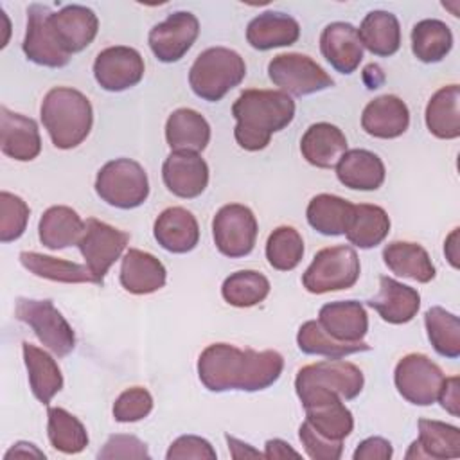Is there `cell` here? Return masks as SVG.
Wrapping results in <instances>:
<instances>
[{
	"instance_id": "5b68a950",
	"label": "cell",
	"mask_w": 460,
	"mask_h": 460,
	"mask_svg": "<svg viewBox=\"0 0 460 460\" xmlns=\"http://www.w3.org/2000/svg\"><path fill=\"white\" fill-rule=\"evenodd\" d=\"M95 192L110 207L137 208L149 196L147 172L131 158L110 160L97 172Z\"/></svg>"
},
{
	"instance_id": "9f6ffc18",
	"label": "cell",
	"mask_w": 460,
	"mask_h": 460,
	"mask_svg": "<svg viewBox=\"0 0 460 460\" xmlns=\"http://www.w3.org/2000/svg\"><path fill=\"white\" fill-rule=\"evenodd\" d=\"M444 253L453 268H458V228H455L444 244Z\"/></svg>"
},
{
	"instance_id": "83f0119b",
	"label": "cell",
	"mask_w": 460,
	"mask_h": 460,
	"mask_svg": "<svg viewBox=\"0 0 460 460\" xmlns=\"http://www.w3.org/2000/svg\"><path fill=\"white\" fill-rule=\"evenodd\" d=\"M383 160L368 149H347L336 164L340 183L352 190H376L385 181Z\"/></svg>"
},
{
	"instance_id": "d6a6232c",
	"label": "cell",
	"mask_w": 460,
	"mask_h": 460,
	"mask_svg": "<svg viewBox=\"0 0 460 460\" xmlns=\"http://www.w3.org/2000/svg\"><path fill=\"white\" fill-rule=\"evenodd\" d=\"M83 230L84 221L66 205L49 207L38 223V237L49 250H63L77 244Z\"/></svg>"
},
{
	"instance_id": "277c9868",
	"label": "cell",
	"mask_w": 460,
	"mask_h": 460,
	"mask_svg": "<svg viewBox=\"0 0 460 460\" xmlns=\"http://www.w3.org/2000/svg\"><path fill=\"white\" fill-rule=\"evenodd\" d=\"M244 75L246 65L241 54L226 47H210L194 59L189 70V84L199 99L217 102L239 86Z\"/></svg>"
},
{
	"instance_id": "6da1fadb",
	"label": "cell",
	"mask_w": 460,
	"mask_h": 460,
	"mask_svg": "<svg viewBox=\"0 0 460 460\" xmlns=\"http://www.w3.org/2000/svg\"><path fill=\"white\" fill-rule=\"evenodd\" d=\"M284 358L277 350L239 349L232 343H212L198 358V376L210 392H259L280 377Z\"/></svg>"
},
{
	"instance_id": "9c48e42d",
	"label": "cell",
	"mask_w": 460,
	"mask_h": 460,
	"mask_svg": "<svg viewBox=\"0 0 460 460\" xmlns=\"http://www.w3.org/2000/svg\"><path fill=\"white\" fill-rule=\"evenodd\" d=\"M268 75L288 95H311L334 84L332 77L309 56L298 52L279 54L268 63Z\"/></svg>"
},
{
	"instance_id": "f546056e",
	"label": "cell",
	"mask_w": 460,
	"mask_h": 460,
	"mask_svg": "<svg viewBox=\"0 0 460 460\" xmlns=\"http://www.w3.org/2000/svg\"><path fill=\"white\" fill-rule=\"evenodd\" d=\"M165 142L171 151H203L210 142V124L192 108L174 110L165 122Z\"/></svg>"
},
{
	"instance_id": "c3c4849f",
	"label": "cell",
	"mask_w": 460,
	"mask_h": 460,
	"mask_svg": "<svg viewBox=\"0 0 460 460\" xmlns=\"http://www.w3.org/2000/svg\"><path fill=\"white\" fill-rule=\"evenodd\" d=\"M165 458L167 460H185V458L216 460L217 453L207 438L198 435H181L169 446Z\"/></svg>"
},
{
	"instance_id": "f5cc1de1",
	"label": "cell",
	"mask_w": 460,
	"mask_h": 460,
	"mask_svg": "<svg viewBox=\"0 0 460 460\" xmlns=\"http://www.w3.org/2000/svg\"><path fill=\"white\" fill-rule=\"evenodd\" d=\"M264 458L279 460V458H300V453L295 451L286 440L282 438H270L264 444Z\"/></svg>"
},
{
	"instance_id": "30bf717a",
	"label": "cell",
	"mask_w": 460,
	"mask_h": 460,
	"mask_svg": "<svg viewBox=\"0 0 460 460\" xmlns=\"http://www.w3.org/2000/svg\"><path fill=\"white\" fill-rule=\"evenodd\" d=\"M128 243V232L115 228L95 217H88L84 221V230L79 237L77 246L99 286L104 284L108 270L115 264V261L120 259Z\"/></svg>"
},
{
	"instance_id": "4fadbf2b",
	"label": "cell",
	"mask_w": 460,
	"mask_h": 460,
	"mask_svg": "<svg viewBox=\"0 0 460 460\" xmlns=\"http://www.w3.org/2000/svg\"><path fill=\"white\" fill-rule=\"evenodd\" d=\"M365 385L359 367L341 359H327L302 367L295 377V392L307 388H325L341 399H356Z\"/></svg>"
},
{
	"instance_id": "f35d334b",
	"label": "cell",
	"mask_w": 460,
	"mask_h": 460,
	"mask_svg": "<svg viewBox=\"0 0 460 460\" xmlns=\"http://www.w3.org/2000/svg\"><path fill=\"white\" fill-rule=\"evenodd\" d=\"M453 47V32L449 25L437 18H426L411 29V52L422 63L442 61Z\"/></svg>"
},
{
	"instance_id": "603a6c76",
	"label": "cell",
	"mask_w": 460,
	"mask_h": 460,
	"mask_svg": "<svg viewBox=\"0 0 460 460\" xmlns=\"http://www.w3.org/2000/svg\"><path fill=\"white\" fill-rule=\"evenodd\" d=\"M318 323L338 341H363L368 331V314L358 300H338L323 304L318 311Z\"/></svg>"
},
{
	"instance_id": "1f68e13d",
	"label": "cell",
	"mask_w": 460,
	"mask_h": 460,
	"mask_svg": "<svg viewBox=\"0 0 460 460\" xmlns=\"http://www.w3.org/2000/svg\"><path fill=\"white\" fill-rule=\"evenodd\" d=\"M424 120L428 131L442 140L460 137V86L447 84L438 88L428 101Z\"/></svg>"
},
{
	"instance_id": "db71d44e",
	"label": "cell",
	"mask_w": 460,
	"mask_h": 460,
	"mask_svg": "<svg viewBox=\"0 0 460 460\" xmlns=\"http://www.w3.org/2000/svg\"><path fill=\"white\" fill-rule=\"evenodd\" d=\"M225 440H226V444H228V449H230L232 458H235V460L264 456V453H261V451L253 449L250 444H246V442H243V440H239V438H235V437L228 435V433L225 435Z\"/></svg>"
},
{
	"instance_id": "60d3db41",
	"label": "cell",
	"mask_w": 460,
	"mask_h": 460,
	"mask_svg": "<svg viewBox=\"0 0 460 460\" xmlns=\"http://www.w3.org/2000/svg\"><path fill=\"white\" fill-rule=\"evenodd\" d=\"M47 435L50 446L65 455H77L88 446V433L83 422L59 406L47 410Z\"/></svg>"
},
{
	"instance_id": "9a60e30c",
	"label": "cell",
	"mask_w": 460,
	"mask_h": 460,
	"mask_svg": "<svg viewBox=\"0 0 460 460\" xmlns=\"http://www.w3.org/2000/svg\"><path fill=\"white\" fill-rule=\"evenodd\" d=\"M144 58L133 47L115 45L101 50L93 61V77L106 92H124L144 77Z\"/></svg>"
},
{
	"instance_id": "e0dca14e",
	"label": "cell",
	"mask_w": 460,
	"mask_h": 460,
	"mask_svg": "<svg viewBox=\"0 0 460 460\" xmlns=\"http://www.w3.org/2000/svg\"><path fill=\"white\" fill-rule=\"evenodd\" d=\"M49 25L66 54L84 50L95 40L99 31L97 14L90 7L79 4H70L58 13H50Z\"/></svg>"
},
{
	"instance_id": "f907efd6",
	"label": "cell",
	"mask_w": 460,
	"mask_h": 460,
	"mask_svg": "<svg viewBox=\"0 0 460 460\" xmlns=\"http://www.w3.org/2000/svg\"><path fill=\"white\" fill-rule=\"evenodd\" d=\"M394 455L392 444L383 437H368L361 440L352 455L354 460H390Z\"/></svg>"
},
{
	"instance_id": "52a82bcc",
	"label": "cell",
	"mask_w": 460,
	"mask_h": 460,
	"mask_svg": "<svg viewBox=\"0 0 460 460\" xmlns=\"http://www.w3.org/2000/svg\"><path fill=\"white\" fill-rule=\"evenodd\" d=\"M14 316L27 323L36 338L56 356H68L75 347V334L65 316L54 307L52 300H36L20 296L14 305Z\"/></svg>"
},
{
	"instance_id": "7a4b0ae2",
	"label": "cell",
	"mask_w": 460,
	"mask_h": 460,
	"mask_svg": "<svg viewBox=\"0 0 460 460\" xmlns=\"http://www.w3.org/2000/svg\"><path fill=\"white\" fill-rule=\"evenodd\" d=\"M234 137L244 151L264 149L295 119V101L282 90H244L232 104Z\"/></svg>"
},
{
	"instance_id": "b9f144b4",
	"label": "cell",
	"mask_w": 460,
	"mask_h": 460,
	"mask_svg": "<svg viewBox=\"0 0 460 460\" xmlns=\"http://www.w3.org/2000/svg\"><path fill=\"white\" fill-rule=\"evenodd\" d=\"M424 325L437 354L449 359L460 356V320L456 314L433 305L424 313Z\"/></svg>"
},
{
	"instance_id": "ee69618b",
	"label": "cell",
	"mask_w": 460,
	"mask_h": 460,
	"mask_svg": "<svg viewBox=\"0 0 460 460\" xmlns=\"http://www.w3.org/2000/svg\"><path fill=\"white\" fill-rule=\"evenodd\" d=\"M304 257V239L289 225L277 226L266 241V259L273 270L291 271Z\"/></svg>"
},
{
	"instance_id": "f1b7e54d",
	"label": "cell",
	"mask_w": 460,
	"mask_h": 460,
	"mask_svg": "<svg viewBox=\"0 0 460 460\" xmlns=\"http://www.w3.org/2000/svg\"><path fill=\"white\" fill-rule=\"evenodd\" d=\"M300 38L298 22L280 11H266L255 16L246 27V41L255 50L289 47Z\"/></svg>"
},
{
	"instance_id": "484cf974",
	"label": "cell",
	"mask_w": 460,
	"mask_h": 460,
	"mask_svg": "<svg viewBox=\"0 0 460 460\" xmlns=\"http://www.w3.org/2000/svg\"><path fill=\"white\" fill-rule=\"evenodd\" d=\"M165 266L149 252L129 248L120 262V284L131 295H149L165 286Z\"/></svg>"
},
{
	"instance_id": "e575fe53",
	"label": "cell",
	"mask_w": 460,
	"mask_h": 460,
	"mask_svg": "<svg viewBox=\"0 0 460 460\" xmlns=\"http://www.w3.org/2000/svg\"><path fill=\"white\" fill-rule=\"evenodd\" d=\"M358 36L361 45L374 56L388 58L401 47V25L397 16L390 11H370L363 18Z\"/></svg>"
},
{
	"instance_id": "cb8c5ba5",
	"label": "cell",
	"mask_w": 460,
	"mask_h": 460,
	"mask_svg": "<svg viewBox=\"0 0 460 460\" xmlns=\"http://www.w3.org/2000/svg\"><path fill=\"white\" fill-rule=\"evenodd\" d=\"M156 243L171 253H187L199 241V225L194 214L183 207H169L158 214L153 225Z\"/></svg>"
},
{
	"instance_id": "ab89813d",
	"label": "cell",
	"mask_w": 460,
	"mask_h": 460,
	"mask_svg": "<svg viewBox=\"0 0 460 460\" xmlns=\"http://www.w3.org/2000/svg\"><path fill=\"white\" fill-rule=\"evenodd\" d=\"M296 345L304 354L325 356L329 359H340L349 354L370 350V345L365 341L347 343V341H338V340L331 338L322 329L318 320H307L300 325V329L296 332Z\"/></svg>"
},
{
	"instance_id": "f6af8a7d",
	"label": "cell",
	"mask_w": 460,
	"mask_h": 460,
	"mask_svg": "<svg viewBox=\"0 0 460 460\" xmlns=\"http://www.w3.org/2000/svg\"><path fill=\"white\" fill-rule=\"evenodd\" d=\"M31 208L16 194L7 190L0 192V241L11 243L22 237L27 228Z\"/></svg>"
},
{
	"instance_id": "d4e9b609",
	"label": "cell",
	"mask_w": 460,
	"mask_h": 460,
	"mask_svg": "<svg viewBox=\"0 0 460 460\" xmlns=\"http://www.w3.org/2000/svg\"><path fill=\"white\" fill-rule=\"evenodd\" d=\"M419 437L411 442L406 451V458H458L460 456V429L453 424L435 420V419H419Z\"/></svg>"
},
{
	"instance_id": "ba28073f",
	"label": "cell",
	"mask_w": 460,
	"mask_h": 460,
	"mask_svg": "<svg viewBox=\"0 0 460 460\" xmlns=\"http://www.w3.org/2000/svg\"><path fill=\"white\" fill-rule=\"evenodd\" d=\"M296 395L305 410V422L320 437L343 442L352 433L354 417L338 394L325 388H307Z\"/></svg>"
},
{
	"instance_id": "11a10c76",
	"label": "cell",
	"mask_w": 460,
	"mask_h": 460,
	"mask_svg": "<svg viewBox=\"0 0 460 460\" xmlns=\"http://www.w3.org/2000/svg\"><path fill=\"white\" fill-rule=\"evenodd\" d=\"M13 456H38V458H45V453L40 451L34 444L31 442H16L13 444V447L5 453V460L13 458Z\"/></svg>"
},
{
	"instance_id": "ffe728a7",
	"label": "cell",
	"mask_w": 460,
	"mask_h": 460,
	"mask_svg": "<svg viewBox=\"0 0 460 460\" xmlns=\"http://www.w3.org/2000/svg\"><path fill=\"white\" fill-rule=\"evenodd\" d=\"M367 305L376 309L379 316L394 325L408 323L415 318L420 307V295L415 288L406 286L392 277H379V291L365 300Z\"/></svg>"
},
{
	"instance_id": "4316f807",
	"label": "cell",
	"mask_w": 460,
	"mask_h": 460,
	"mask_svg": "<svg viewBox=\"0 0 460 460\" xmlns=\"http://www.w3.org/2000/svg\"><path fill=\"white\" fill-rule=\"evenodd\" d=\"M347 151V137L331 122L311 124L300 138V153L307 164L318 169L336 167Z\"/></svg>"
},
{
	"instance_id": "7c38bea8",
	"label": "cell",
	"mask_w": 460,
	"mask_h": 460,
	"mask_svg": "<svg viewBox=\"0 0 460 460\" xmlns=\"http://www.w3.org/2000/svg\"><path fill=\"white\" fill-rule=\"evenodd\" d=\"M257 232L255 214L241 203L223 205L212 219L214 244L230 259L248 255L255 246Z\"/></svg>"
},
{
	"instance_id": "836d02e7",
	"label": "cell",
	"mask_w": 460,
	"mask_h": 460,
	"mask_svg": "<svg viewBox=\"0 0 460 460\" xmlns=\"http://www.w3.org/2000/svg\"><path fill=\"white\" fill-rule=\"evenodd\" d=\"M383 261L399 277L428 284L435 279V266L428 252L411 241H392L383 248Z\"/></svg>"
},
{
	"instance_id": "d590c367",
	"label": "cell",
	"mask_w": 460,
	"mask_h": 460,
	"mask_svg": "<svg viewBox=\"0 0 460 460\" xmlns=\"http://www.w3.org/2000/svg\"><path fill=\"white\" fill-rule=\"evenodd\" d=\"M388 232L390 217L383 207L370 203L354 205L349 225L345 228V235L350 244L361 250L376 248L385 241Z\"/></svg>"
},
{
	"instance_id": "3957f363",
	"label": "cell",
	"mask_w": 460,
	"mask_h": 460,
	"mask_svg": "<svg viewBox=\"0 0 460 460\" xmlns=\"http://www.w3.org/2000/svg\"><path fill=\"white\" fill-rule=\"evenodd\" d=\"M40 117L58 149H72L86 140L93 124L90 99L75 88H50L40 106Z\"/></svg>"
},
{
	"instance_id": "7bdbcfd3",
	"label": "cell",
	"mask_w": 460,
	"mask_h": 460,
	"mask_svg": "<svg viewBox=\"0 0 460 460\" xmlns=\"http://www.w3.org/2000/svg\"><path fill=\"white\" fill-rule=\"evenodd\" d=\"M270 293V280L255 270H239L230 273L221 286V295L234 307H253Z\"/></svg>"
},
{
	"instance_id": "8fae6325",
	"label": "cell",
	"mask_w": 460,
	"mask_h": 460,
	"mask_svg": "<svg viewBox=\"0 0 460 460\" xmlns=\"http://www.w3.org/2000/svg\"><path fill=\"white\" fill-rule=\"evenodd\" d=\"M446 376L426 354L411 352L402 356L394 370L397 392L411 404L429 406L438 399Z\"/></svg>"
},
{
	"instance_id": "4dcf8cb0",
	"label": "cell",
	"mask_w": 460,
	"mask_h": 460,
	"mask_svg": "<svg viewBox=\"0 0 460 460\" xmlns=\"http://www.w3.org/2000/svg\"><path fill=\"white\" fill-rule=\"evenodd\" d=\"M22 352L32 395L40 402L49 404L52 397L63 388V374L56 359L47 350L29 341L22 343Z\"/></svg>"
},
{
	"instance_id": "bcb514c9",
	"label": "cell",
	"mask_w": 460,
	"mask_h": 460,
	"mask_svg": "<svg viewBox=\"0 0 460 460\" xmlns=\"http://www.w3.org/2000/svg\"><path fill=\"white\" fill-rule=\"evenodd\" d=\"M153 410V395L144 386L124 390L113 402V419L117 422H137L146 419Z\"/></svg>"
},
{
	"instance_id": "44dd1931",
	"label": "cell",
	"mask_w": 460,
	"mask_h": 460,
	"mask_svg": "<svg viewBox=\"0 0 460 460\" xmlns=\"http://www.w3.org/2000/svg\"><path fill=\"white\" fill-rule=\"evenodd\" d=\"M410 126V110L406 102L392 93L372 99L361 113V128L374 138H397Z\"/></svg>"
},
{
	"instance_id": "816d5d0a",
	"label": "cell",
	"mask_w": 460,
	"mask_h": 460,
	"mask_svg": "<svg viewBox=\"0 0 460 460\" xmlns=\"http://www.w3.org/2000/svg\"><path fill=\"white\" fill-rule=\"evenodd\" d=\"M460 379L458 376H451V377H446L444 383H442V388H440V394H438V402L440 406L449 411L453 417H458V406H460Z\"/></svg>"
},
{
	"instance_id": "8992f818",
	"label": "cell",
	"mask_w": 460,
	"mask_h": 460,
	"mask_svg": "<svg viewBox=\"0 0 460 460\" xmlns=\"http://www.w3.org/2000/svg\"><path fill=\"white\" fill-rule=\"evenodd\" d=\"M361 273L356 250L349 244L322 248L302 275L304 288L313 295L352 288Z\"/></svg>"
},
{
	"instance_id": "ac0fdd59",
	"label": "cell",
	"mask_w": 460,
	"mask_h": 460,
	"mask_svg": "<svg viewBox=\"0 0 460 460\" xmlns=\"http://www.w3.org/2000/svg\"><path fill=\"white\" fill-rule=\"evenodd\" d=\"M162 180L178 198H198L208 185V165L199 153L171 151L162 165Z\"/></svg>"
},
{
	"instance_id": "2e32d148",
	"label": "cell",
	"mask_w": 460,
	"mask_h": 460,
	"mask_svg": "<svg viewBox=\"0 0 460 460\" xmlns=\"http://www.w3.org/2000/svg\"><path fill=\"white\" fill-rule=\"evenodd\" d=\"M50 13L52 11L45 4H31L27 7V31H25L22 49L29 61L40 66L61 68L68 65L70 54H66L59 47L58 40L50 31V25H49Z\"/></svg>"
},
{
	"instance_id": "681fc988",
	"label": "cell",
	"mask_w": 460,
	"mask_h": 460,
	"mask_svg": "<svg viewBox=\"0 0 460 460\" xmlns=\"http://www.w3.org/2000/svg\"><path fill=\"white\" fill-rule=\"evenodd\" d=\"M298 438L313 460H338L343 453V442H332L320 437L305 420L298 428Z\"/></svg>"
},
{
	"instance_id": "8d00e7d4",
	"label": "cell",
	"mask_w": 460,
	"mask_h": 460,
	"mask_svg": "<svg viewBox=\"0 0 460 460\" xmlns=\"http://www.w3.org/2000/svg\"><path fill=\"white\" fill-rule=\"evenodd\" d=\"M20 262L29 273L47 280L65 282V284H81V282L97 284L95 277L92 275L86 264L58 259L52 255H43L38 252H22Z\"/></svg>"
},
{
	"instance_id": "d6986e66",
	"label": "cell",
	"mask_w": 460,
	"mask_h": 460,
	"mask_svg": "<svg viewBox=\"0 0 460 460\" xmlns=\"http://www.w3.org/2000/svg\"><path fill=\"white\" fill-rule=\"evenodd\" d=\"M0 149L18 162H31L41 151V137L34 119L0 108Z\"/></svg>"
},
{
	"instance_id": "74e56055",
	"label": "cell",
	"mask_w": 460,
	"mask_h": 460,
	"mask_svg": "<svg viewBox=\"0 0 460 460\" xmlns=\"http://www.w3.org/2000/svg\"><path fill=\"white\" fill-rule=\"evenodd\" d=\"M354 205L334 194H316L311 198L305 217L322 235H341L349 225Z\"/></svg>"
},
{
	"instance_id": "5bb4252c",
	"label": "cell",
	"mask_w": 460,
	"mask_h": 460,
	"mask_svg": "<svg viewBox=\"0 0 460 460\" xmlns=\"http://www.w3.org/2000/svg\"><path fill=\"white\" fill-rule=\"evenodd\" d=\"M198 34V18L189 11H176L149 31L147 43L158 61L176 63L190 50Z\"/></svg>"
},
{
	"instance_id": "7dc6e473",
	"label": "cell",
	"mask_w": 460,
	"mask_h": 460,
	"mask_svg": "<svg viewBox=\"0 0 460 460\" xmlns=\"http://www.w3.org/2000/svg\"><path fill=\"white\" fill-rule=\"evenodd\" d=\"M99 460H117V458H135V460H149L151 455L147 451V444L142 442L135 435L115 433L110 435L102 449L97 453Z\"/></svg>"
},
{
	"instance_id": "7402d4cb",
	"label": "cell",
	"mask_w": 460,
	"mask_h": 460,
	"mask_svg": "<svg viewBox=\"0 0 460 460\" xmlns=\"http://www.w3.org/2000/svg\"><path fill=\"white\" fill-rule=\"evenodd\" d=\"M322 56L340 74H352L363 59L358 29L347 22H332L320 34Z\"/></svg>"
}]
</instances>
